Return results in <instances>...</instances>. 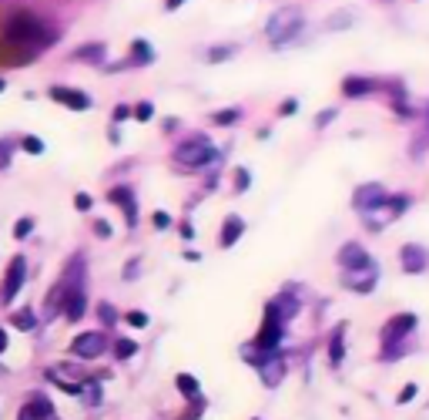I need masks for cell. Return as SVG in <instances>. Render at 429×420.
Wrapping results in <instances>:
<instances>
[{
  "instance_id": "obj_1",
  "label": "cell",
  "mask_w": 429,
  "mask_h": 420,
  "mask_svg": "<svg viewBox=\"0 0 429 420\" xmlns=\"http://www.w3.org/2000/svg\"><path fill=\"white\" fill-rule=\"evenodd\" d=\"M0 37L14 48H34V44H48L51 34L44 30V21L27 14V10H14L7 17H0Z\"/></svg>"
},
{
  "instance_id": "obj_2",
  "label": "cell",
  "mask_w": 429,
  "mask_h": 420,
  "mask_svg": "<svg viewBox=\"0 0 429 420\" xmlns=\"http://www.w3.org/2000/svg\"><path fill=\"white\" fill-rule=\"evenodd\" d=\"M416 313H396L389 316L386 323H382V330H379V340H382V353H379V360H396V357H403V343L409 340V333L416 330Z\"/></svg>"
},
{
  "instance_id": "obj_3",
  "label": "cell",
  "mask_w": 429,
  "mask_h": 420,
  "mask_svg": "<svg viewBox=\"0 0 429 420\" xmlns=\"http://www.w3.org/2000/svg\"><path fill=\"white\" fill-rule=\"evenodd\" d=\"M409 206H412V195H409V192H393L386 206H379V209L362 215V226H366L369 232H382V229H389L396 219H403L406 212H409Z\"/></svg>"
},
{
  "instance_id": "obj_4",
  "label": "cell",
  "mask_w": 429,
  "mask_h": 420,
  "mask_svg": "<svg viewBox=\"0 0 429 420\" xmlns=\"http://www.w3.org/2000/svg\"><path fill=\"white\" fill-rule=\"evenodd\" d=\"M302 10L299 7H282L278 14H272V21L265 27V34H269V41L275 44V48H285L289 41H295L299 34H302Z\"/></svg>"
},
{
  "instance_id": "obj_5",
  "label": "cell",
  "mask_w": 429,
  "mask_h": 420,
  "mask_svg": "<svg viewBox=\"0 0 429 420\" xmlns=\"http://www.w3.org/2000/svg\"><path fill=\"white\" fill-rule=\"evenodd\" d=\"M175 161L185 165V168H205V165L218 161V148H215L205 134H195L191 141H185V145L175 148Z\"/></svg>"
},
{
  "instance_id": "obj_6",
  "label": "cell",
  "mask_w": 429,
  "mask_h": 420,
  "mask_svg": "<svg viewBox=\"0 0 429 420\" xmlns=\"http://www.w3.org/2000/svg\"><path fill=\"white\" fill-rule=\"evenodd\" d=\"M282 337H285V319H282L272 306H265V323H262V333L255 337V350H262V353H275Z\"/></svg>"
},
{
  "instance_id": "obj_7",
  "label": "cell",
  "mask_w": 429,
  "mask_h": 420,
  "mask_svg": "<svg viewBox=\"0 0 429 420\" xmlns=\"http://www.w3.org/2000/svg\"><path fill=\"white\" fill-rule=\"evenodd\" d=\"M389 195H393V192H389L382 182H362L353 192V209L359 212V215H366V212L386 206V202H389Z\"/></svg>"
},
{
  "instance_id": "obj_8",
  "label": "cell",
  "mask_w": 429,
  "mask_h": 420,
  "mask_svg": "<svg viewBox=\"0 0 429 420\" xmlns=\"http://www.w3.org/2000/svg\"><path fill=\"white\" fill-rule=\"evenodd\" d=\"M376 91H386V81L373 78V74H349V78L342 81V94H346L349 101L369 98V94H376Z\"/></svg>"
},
{
  "instance_id": "obj_9",
  "label": "cell",
  "mask_w": 429,
  "mask_h": 420,
  "mask_svg": "<svg viewBox=\"0 0 429 420\" xmlns=\"http://www.w3.org/2000/svg\"><path fill=\"white\" fill-rule=\"evenodd\" d=\"M379 283V266L376 263H369V266H362V269H346L342 272V286L346 289H353V292H373Z\"/></svg>"
},
{
  "instance_id": "obj_10",
  "label": "cell",
  "mask_w": 429,
  "mask_h": 420,
  "mask_svg": "<svg viewBox=\"0 0 429 420\" xmlns=\"http://www.w3.org/2000/svg\"><path fill=\"white\" fill-rule=\"evenodd\" d=\"M399 263H403V272L419 276V272L429 269V249L423 242H406L403 249H399Z\"/></svg>"
},
{
  "instance_id": "obj_11",
  "label": "cell",
  "mask_w": 429,
  "mask_h": 420,
  "mask_svg": "<svg viewBox=\"0 0 429 420\" xmlns=\"http://www.w3.org/2000/svg\"><path fill=\"white\" fill-rule=\"evenodd\" d=\"M24 272H27V259L24 256H14L10 259V269L3 276V292H0V303H14V296L21 292V283H24Z\"/></svg>"
},
{
  "instance_id": "obj_12",
  "label": "cell",
  "mask_w": 429,
  "mask_h": 420,
  "mask_svg": "<svg viewBox=\"0 0 429 420\" xmlns=\"http://www.w3.org/2000/svg\"><path fill=\"white\" fill-rule=\"evenodd\" d=\"M335 263L342 266V272L346 269H362V266L373 263V256H369V249L362 246V242H346L339 252H335Z\"/></svg>"
},
{
  "instance_id": "obj_13",
  "label": "cell",
  "mask_w": 429,
  "mask_h": 420,
  "mask_svg": "<svg viewBox=\"0 0 429 420\" xmlns=\"http://www.w3.org/2000/svg\"><path fill=\"white\" fill-rule=\"evenodd\" d=\"M386 94H389V105L399 118H419L416 105H409V94H406V84L403 81H386Z\"/></svg>"
},
{
  "instance_id": "obj_14",
  "label": "cell",
  "mask_w": 429,
  "mask_h": 420,
  "mask_svg": "<svg viewBox=\"0 0 429 420\" xmlns=\"http://www.w3.org/2000/svg\"><path fill=\"white\" fill-rule=\"evenodd\" d=\"M104 350H107V340H104L101 333H81V337L71 343V353L81 357V360H94V357H101Z\"/></svg>"
},
{
  "instance_id": "obj_15",
  "label": "cell",
  "mask_w": 429,
  "mask_h": 420,
  "mask_svg": "<svg viewBox=\"0 0 429 420\" xmlns=\"http://www.w3.org/2000/svg\"><path fill=\"white\" fill-rule=\"evenodd\" d=\"M269 306H272V310H275V313L282 316L285 323H289L292 316H299V310H302V303H299L295 289H282V292H278V296L272 299V303H269Z\"/></svg>"
},
{
  "instance_id": "obj_16",
  "label": "cell",
  "mask_w": 429,
  "mask_h": 420,
  "mask_svg": "<svg viewBox=\"0 0 429 420\" xmlns=\"http://www.w3.org/2000/svg\"><path fill=\"white\" fill-rule=\"evenodd\" d=\"M51 98L61 101V105L74 108V111H87L91 108V98L84 91H74V88H51Z\"/></svg>"
},
{
  "instance_id": "obj_17",
  "label": "cell",
  "mask_w": 429,
  "mask_h": 420,
  "mask_svg": "<svg viewBox=\"0 0 429 420\" xmlns=\"http://www.w3.org/2000/svg\"><path fill=\"white\" fill-rule=\"evenodd\" d=\"M84 306H87V296H84V289H81V283H77V286L67 292L64 316H67V319H81V316H84Z\"/></svg>"
},
{
  "instance_id": "obj_18",
  "label": "cell",
  "mask_w": 429,
  "mask_h": 420,
  "mask_svg": "<svg viewBox=\"0 0 429 420\" xmlns=\"http://www.w3.org/2000/svg\"><path fill=\"white\" fill-rule=\"evenodd\" d=\"M107 199H111V202H121V206H125L127 226H134V222H138V209H134V199H131V192H127L125 185H121V188H111V192H107Z\"/></svg>"
},
{
  "instance_id": "obj_19",
  "label": "cell",
  "mask_w": 429,
  "mask_h": 420,
  "mask_svg": "<svg viewBox=\"0 0 429 420\" xmlns=\"http://www.w3.org/2000/svg\"><path fill=\"white\" fill-rule=\"evenodd\" d=\"M426 152H429V121H423L412 134V141H409V158H426Z\"/></svg>"
},
{
  "instance_id": "obj_20",
  "label": "cell",
  "mask_w": 429,
  "mask_h": 420,
  "mask_svg": "<svg viewBox=\"0 0 429 420\" xmlns=\"http://www.w3.org/2000/svg\"><path fill=\"white\" fill-rule=\"evenodd\" d=\"M242 232H245V222H242L238 215H228L225 226H222V246H225V249H228V246H235Z\"/></svg>"
},
{
  "instance_id": "obj_21",
  "label": "cell",
  "mask_w": 429,
  "mask_h": 420,
  "mask_svg": "<svg viewBox=\"0 0 429 420\" xmlns=\"http://www.w3.org/2000/svg\"><path fill=\"white\" fill-rule=\"evenodd\" d=\"M154 61V51L148 41H134L131 44V57H127V64H151Z\"/></svg>"
},
{
  "instance_id": "obj_22",
  "label": "cell",
  "mask_w": 429,
  "mask_h": 420,
  "mask_svg": "<svg viewBox=\"0 0 429 420\" xmlns=\"http://www.w3.org/2000/svg\"><path fill=\"white\" fill-rule=\"evenodd\" d=\"M342 333H346V323H342V326L332 333V343H328V360H332L335 367H339V363H342V357H346V343H342Z\"/></svg>"
},
{
  "instance_id": "obj_23",
  "label": "cell",
  "mask_w": 429,
  "mask_h": 420,
  "mask_svg": "<svg viewBox=\"0 0 429 420\" xmlns=\"http://www.w3.org/2000/svg\"><path fill=\"white\" fill-rule=\"evenodd\" d=\"M27 410H30L34 417H51V414H54V407L41 394H34L30 400H27Z\"/></svg>"
},
{
  "instance_id": "obj_24",
  "label": "cell",
  "mask_w": 429,
  "mask_h": 420,
  "mask_svg": "<svg viewBox=\"0 0 429 420\" xmlns=\"http://www.w3.org/2000/svg\"><path fill=\"white\" fill-rule=\"evenodd\" d=\"M74 61H87V64H98V61H104V48H101V44H87V48L74 51Z\"/></svg>"
},
{
  "instance_id": "obj_25",
  "label": "cell",
  "mask_w": 429,
  "mask_h": 420,
  "mask_svg": "<svg viewBox=\"0 0 429 420\" xmlns=\"http://www.w3.org/2000/svg\"><path fill=\"white\" fill-rule=\"evenodd\" d=\"M34 323H37V319H34L30 310H21V313L14 316V326H17V330H34Z\"/></svg>"
},
{
  "instance_id": "obj_26",
  "label": "cell",
  "mask_w": 429,
  "mask_h": 420,
  "mask_svg": "<svg viewBox=\"0 0 429 420\" xmlns=\"http://www.w3.org/2000/svg\"><path fill=\"white\" fill-rule=\"evenodd\" d=\"M238 118H242L238 108H231V111H218V114H215V125H235Z\"/></svg>"
},
{
  "instance_id": "obj_27",
  "label": "cell",
  "mask_w": 429,
  "mask_h": 420,
  "mask_svg": "<svg viewBox=\"0 0 429 420\" xmlns=\"http://www.w3.org/2000/svg\"><path fill=\"white\" fill-rule=\"evenodd\" d=\"M134 350H138V343H131V340H118V346H114V357H118V360H127V357H131Z\"/></svg>"
},
{
  "instance_id": "obj_28",
  "label": "cell",
  "mask_w": 429,
  "mask_h": 420,
  "mask_svg": "<svg viewBox=\"0 0 429 420\" xmlns=\"http://www.w3.org/2000/svg\"><path fill=\"white\" fill-rule=\"evenodd\" d=\"M335 114H339L335 108H326V111H319V114H315V128H326V125H332V121H335Z\"/></svg>"
},
{
  "instance_id": "obj_29",
  "label": "cell",
  "mask_w": 429,
  "mask_h": 420,
  "mask_svg": "<svg viewBox=\"0 0 429 420\" xmlns=\"http://www.w3.org/2000/svg\"><path fill=\"white\" fill-rule=\"evenodd\" d=\"M30 229H34V219H17V226H14V236L27 239V236H30Z\"/></svg>"
},
{
  "instance_id": "obj_30",
  "label": "cell",
  "mask_w": 429,
  "mask_h": 420,
  "mask_svg": "<svg viewBox=\"0 0 429 420\" xmlns=\"http://www.w3.org/2000/svg\"><path fill=\"white\" fill-rule=\"evenodd\" d=\"M235 185H238V192H245V188L252 185V175H249L245 168H238V172H235Z\"/></svg>"
},
{
  "instance_id": "obj_31",
  "label": "cell",
  "mask_w": 429,
  "mask_h": 420,
  "mask_svg": "<svg viewBox=\"0 0 429 420\" xmlns=\"http://www.w3.org/2000/svg\"><path fill=\"white\" fill-rule=\"evenodd\" d=\"M178 387H181L185 394H198V383H195L191 377H178Z\"/></svg>"
},
{
  "instance_id": "obj_32",
  "label": "cell",
  "mask_w": 429,
  "mask_h": 420,
  "mask_svg": "<svg viewBox=\"0 0 429 420\" xmlns=\"http://www.w3.org/2000/svg\"><path fill=\"white\" fill-rule=\"evenodd\" d=\"M295 111H299V101H295V98H289L285 105H278V114H282V118H289V114H295Z\"/></svg>"
},
{
  "instance_id": "obj_33",
  "label": "cell",
  "mask_w": 429,
  "mask_h": 420,
  "mask_svg": "<svg viewBox=\"0 0 429 420\" xmlns=\"http://www.w3.org/2000/svg\"><path fill=\"white\" fill-rule=\"evenodd\" d=\"M24 148L34 152V155H41V152H44V141H41V138H24Z\"/></svg>"
},
{
  "instance_id": "obj_34",
  "label": "cell",
  "mask_w": 429,
  "mask_h": 420,
  "mask_svg": "<svg viewBox=\"0 0 429 420\" xmlns=\"http://www.w3.org/2000/svg\"><path fill=\"white\" fill-rule=\"evenodd\" d=\"M134 114H138V121H148V118L154 114V108L148 105V101H145V105H138V108H134Z\"/></svg>"
},
{
  "instance_id": "obj_35",
  "label": "cell",
  "mask_w": 429,
  "mask_h": 420,
  "mask_svg": "<svg viewBox=\"0 0 429 420\" xmlns=\"http://www.w3.org/2000/svg\"><path fill=\"white\" fill-rule=\"evenodd\" d=\"M10 165V141H0V168Z\"/></svg>"
},
{
  "instance_id": "obj_36",
  "label": "cell",
  "mask_w": 429,
  "mask_h": 420,
  "mask_svg": "<svg viewBox=\"0 0 429 420\" xmlns=\"http://www.w3.org/2000/svg\"><path fill=\"white\" fill-rule=\"evenodd\" d=\"M98 313H101V319H104V323H107V326L114 323V310H111L107 303H101V306H98Z\"/></svg>"
},
{
  "instance_id": "obj_37",
  "label": "cell",
  "mask_w": 429,
  "mask_h": 420,
  "mask_svg": "<svg viewBox=\"0 0 429 420\" xmlns=\"http://www.w3.org/2000/svg\"><path fill=\"white\" fill-rule=\"evenodd\" d=\"M231 54H235V48H222V51L208 54V61H225V57H231Z\"/></svg>"
},
{
  "instance_id": "obj_38",
  "label": "cell",
  "mask_w": 429,
  "mask_h": 420,
  "mask_svg": "<svg viewBox=\"0 0 429 420\" xmlns=\"http://www.w3.org/2000/svg\"><path fill=\"white\" fill-rule=\"evenodd\" d=\"M412 397H416V383H406V387H403V394H399V403H409Z\"/></svg>"
},
{
  "instance_id": "obj_39",
  "label": "cell",
  "mask_w": 429,
  "mask_h": 420,
  "mask_svg": "<svg viewBox=\"0 0 429 420\" xmlns=\"http://www.w3.org/2000/svg\"><path fill=\"white\" fill-rule=\"evenodd\" d=\"M154 226H158V229H168V226H171V215H168V212H158V215H154Z\"/></svg>"
},
{
  "instance_id": "obj_40",
  "label": "cell",
  "mask_w": 429,
  "mask_h": 420,
  "mask_svg": "<svg viewBox=\"0 0 429 420\" xmlns=\"http://www.w3.org/2000/svg\"><path fill=\"white\" fill-rule=\"evenodd\" d=\"M127 323H131V326H148V316L145 313H127Z\"/></svg>"
},
{
  "instance_id": "obj_41",
  "label": "cell",
  "mask_w": 429,
  "mask_h": 420,
  "mask_svg": "<svg viewBox=\"0 0 429 420\" xmlns=\"http://www.w3.org/2000/svg\"><path fill=\"white\" fill-rule=\"evenodd\" d=\"M74 206H77L81 212H87V209H91V195H84V192H81V195L74 199Z\"/></svg>"
},
{
  "instance_id": "obj_42",
  "label": "cell",
  "mask_w": 429,
  "mask_h": 420,
  "mask_svg": "<svg viewBox=\"0 0 429 420\" xmlns=\"http://www.w3.org/2000/svg\"><path fill=\"white\" fill-rule=\"evenodd\" d=\"M94 232L104 239H111V226H107V222H94Z\"/></svg>"
},
{
  "instance_id": "obj_43",
  "label": "cell",
  "mask_w": 429,
  "mask_h": 420,
  "mask_svg": "<svg viewBox=\"0 0 429 420\" xmlns=\"http://www.w3.org/2000/svg\"><path fill=\"white\" fill-rule=\"evenodd\" d=\"M127 114H131V108H127V105L114 108V118H118V121H121V118H127Z\"/></svg>"
},
{
  "instance_id": "obj_44",
  "label": "cell",
  "mask_w": 429,
  "mask_h": 420,
  "mask_svg": "<svg viewBox=\"0 0 429 420\" xmlns=\"http://www.w3.org/2000/svg\"><path fill=\"white\" fill-rule=\"evenodd\" d=\"M181 236H185V239H191V236H195V229H191V222H185V226H181Z\"/></svg>"
},
{
  "instance_id": "obj_45",
  "label": "cell",
  "mask_w": 429,
  "mask_h": 420,
  "mask_svg": "<svg viewBox=\"0 0 429 420\" xmlns=\"http://www.w3.org/2000/svg\"><path fill=\"white\" fill-rule=\"evenodd\" d=\"M181 3H185V0H168V3H165V7H168V10H178V7H181Z\"/></svg>"
},
{
  "instance_id": "obj_46",
  "label": "cell",
  "mask_w": 429,
  "mask_h": 420,
  "mask_svg": "<svg viewBox=\"0 0 429 420\" xmlns=\"http://www.w3.org/2000/svg\"><path fill=\"white\" fill-rule=\"evenodd\" d=\"M3 350H7V333L0 330V353H3Z\"/></svg>"
},
{
  "instance_id": "obj_47",
  "label": "cell",
  "mask_w": 429,
  "mask_h": 420,
  "mask_svg": "<svg viewBox=\"0 0 429 420\" xmlns=\"http://www.w3.org/2000/svg\"><path fill=\"white\" fill-rule=\"evenodd\" d=\"M21 420H37V417H34V414H30V410L24 407V414H21Z\"/></svg>"
},
{
  "instance_id": "obj_48",
  "label": "cell",
  "mask_w": 429,
  "mask_h": 420,
  "mask_svg": "<svg viewBox=\"0 0 429 420\" xmlns=\"http://www.w3.org/2000/svg\"><path fill=\"white\" fill-rule=\"evenodd\" d=\"M419 118H423V121H429V105L423 108V111H419Z\"/></svg>"
},
{
  "instance_id": "obj_49",
  "label": "cell",
  "mask_w": 429,
  "mask_h": 420,
  "mask_svg": "<svg viewBox=\"0 0 429 420\" xmlns=\"http://www.w3.org/2000/svg\"><path fill=\"white\" fill-rule=\"evenodd\" d=\"M3 88H7V81H3V78H0V91H3Z\"/></svg>"
}]
</instances>
